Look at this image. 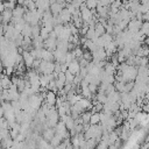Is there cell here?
<instances>
[{
	"mask_svg": "<svg viewBox=\"0 0 149 149\" xmlns=\"http://www.w3.org/2000/svg\"><path fill=\"white\" fill-rule=\"evenodd\" d=\"M59 81H62V83H64L65 84V73H63V72H61V73H58V78H57Z\"/></svg>",
	"mask_w": 149,
	"mask_h": 149,
	"instance_id": "cell-37",
	"label": "cell"
},
{
	"mask_svg": "<svg viewBox=\"0 0 149 149\" xmlns=\"http://www.w3.org/2000/svg\"><path fill=\"white\" fill-rule=\"evenodd\" d=\"M49 83H50V80H49L48 74H40V85H41V87H47L48 88Z\"/></svg>",
	"mask_w": 149,
	"mask_h": 149,
	"instance_id": "cell-15",
	"label": "cell"
},
{
	"mask_svg": "<svg viewBox=\"0 0 149 149\" xmlns=\"http://www.w3.org/2000/svg\"><path fill=\"white\" fill-rule=\"evenodd\" d=\"M22 57H23V63H24V65H26L27 70L31 69V68H33V64H34L35 58L30 55V52H29V51H23Z\"/></svg>",
	"mask_w": 149,
	"mask_h": 149,
	"instance_id": "cell-3",
	"label": "cell"
},
{
	"mask_svg": "<svg viewBox=\"0 0 149 149\" xmlns=\"http://www.w3.org/2000/svg\"><path fill=\"white\" fill-rule=\"evenodd\" d=\"M0 149H8V148H0Z\"/></svg>",
	"mask_w": 149,
	"mask_h": 149,
	"instance_id": "cell-42",
	"label": "cell"
},
{
	"mask_svg": "<svg viewBox=\"0 0 149 149\" xmlns=\"http://www.w3.org/2000/svg\"><path fill=\"white\" fill-rule=\"evenodd\" d=\"M101 40L104 41V43H105V47H106L107 44H109V43H112V42L114 41V36H113V35H111V34H107V33H105V34L101 36Z\"/></svg>",
	"mask_w": 149,
	"mask_h": 149,
	"instance_id": "cell-16",
	"label": "cell"
},
{
	"mask_svg": "<svg viewBox=\"0 0 149 149\" xmlns=\"http://www.w3.org/2000/svg\"><path fill=\"white\" fill-rule=\"evenodd\" d=\"M83 58L86 59L87 62H92L93 61V57H92V52L88 51V50H85L84 51V55H83Z\"/></svg>",
	"mask_w": 149,
	"mask_h": 149,
	"instance_id": "cell-29",
	"label": "cell"
},
{
	"mask_svg": "<svg viewBox=\"0 0 149 149\" xmlns=\"http://www.w3.org/2000/svg\"><path fill=\"white\" fill-rule=\"evenodd\" d=\"M62 142H63V137H62L61 135H57V134H56V135L54 136V139H52V140H51L49 143H50V146H51V147L56 148V147H58V146H59Z\"/></svg>",
	"mask_w": 149,
	"mask_h": 149,
	"instance_id": "cell-13",
	"label": "cell"
},
{
	"mask_svg": "<svg viewBox=\"0 0 149 149\" xmlns=\"http://www.w3.org/2000/svg\"><path fill=\"white\" fill-rule=\"evenodd\" d=\"M66 71H68V64H66V63H64V64H61V72L65 73Z\"/></svg>",
	"mask_w": 149,
	"mask_h": 149,
	"instance_id": "cell-39",
	"label": "cell"
},
{
	"mask_svg": "<svg viewBox=\"0 0 149 149\" xmlns=\"http://www.w3.org/2000/svg\"><path fill=\"white\" fill-rule=\"evenodd\" d=\"M49 34H50V33H49V31H48V30H47L44 27H42V28H41V33H40V36H41V37H42L44 41L49 38Z\"/></svg>",
	"mask_w": 149,
	"mask_h": 149,
	"instance_id": "cell-28",
	"label": "cell"
},
{
	"mask_svg": "<svg viewBox=\"0 0 149 149\" xmlns=\"http://www.w3.org/2000/svg\"><path fill=\"white\" fill-rule=\"evenodd\" d=\"M94 33H95V36L97 37H101L106 31H105V27L101 24V23H99V22H97V24H95V27H94Z\"/></svg>",
	"mask_w": 149,
	"mask_h": 149,
	"instance_id": "cell-11",
	"label": "cell"
},
{
	"mask_svg": "<svg viewBox=\"0 0 149 149\" xmlns=\"http://www.w3.org/2000/svg\"><path fill=\"white\" fill-rule=\"evenodd\" d=\"M113 29H114V26H112V24H106L105 26V31L107 33V34H111V35H113Z\"/></svg>",
	"mask_w": 149,
	"mask_h": 149,
	"instance_id": "cell-33",
	"label": "cell"
},
{
	"mask_svg": "<svg viewBox=\"0 0 149 149\" xmlns=\"http://www.w3.org/2000/svg\"><path fill=\"white\" fill-rule=\"evenodd\" d=\"M19 134H20V132H17V130H15V129H10V130H9V136H10L13 140H15V139L19 136Z\"/></svg>",
	"mask_w": 149,
	"mask_h": 149,
	"instance_id": "cell-34",
	"label": "cell"
},
{
	"mask_svg": "<svg viewBox=\"0 0 149 149\" xmlns=\"http://www.w3.org/2000/svg\"><path fill=\"white\" fill-rule=\"evenodd\" d=\"M1 17H2V24H8L10 23V20L13 17V10L9 8H6L2 13H1Z\"/></svg>",
	"mask_w": 149,
	"mask_h": 149,
	"instance_id": "cell-6",
	"label": "cell"
},
{
	"mask_svg": "<svg viewBox=\"0 0 149 149\" xmlns=\"http://www.w3.org/2000/svg\"><path fill=\"white\" fill-rule=\"evenodd\" d=\"M0 84H1V86H2V88H3V90H8V88L12 86L10 77H8V76L3 74V77H2V79H1V81H0Z\"/></svg>",
	"mask_w": 149,
	"mask_h": 149,
	"instance_id": "cell-10",
	"label": "cell"
},
{
	"mask_svg": "<svg viewBox=\"0 0 149 149\" xmlns=\"http://www.w3.org/2000/svg\"><path fill=\"white\" fill-rule=\"evenodd\" d=\"M85 5H86V7H87L90 10H93V9L97 8L98 1H95V0H87V1H85Z\"/></svg>",
	"mask_w": 149,
	"mask_h": 149,
	"instance_id": "cell-21",
	"label": "cell"
},
{
	"mask_svg": "<svg viewBox=\"0 0 149 149\" xmlns=\"http://www.w3.org/2000/svg\"><path fill=\"white\" fill-rule=\"evenodd\" d=\"M108 147H109V144L107 141H100L95 149H108Z\"/></svg>",
	"mask_w": 149,
	"mask_h": 149,
	"instance_id": "cell-31",
	"label": "cell"
},
{
	"mask_svg": "<svg viewBox=\"0 0 149 149\" xmlns=\"http://www.w3.org/2000/svg\"><path fill=\"white\" fill-rule=\"evenodd\" d=\"M100 123V116L99 113H94L91 115V120H90V125H99Z\"/></svg>",
	"mask_w": 149,
	"mask_h": 149,
	"instance_id": "cell-22",
	"label": "cell"
},
{
	"mask_svg": "<svg viewBox=\"0 0 149 149\" xmlns=\"http://www.w3.org/2000/svg\"><path fill=\"white\" fill-rule=\"evenodd\" d=\"M95 100H97L98 102L105 105V104H107V95H106L104 92H98V93L95 94Z\"/></svg>",
	"mask_w": 149,
	"mask_h": 149,
	"instance_id": "cell-14",
	"label": "cell"
},
{
	"mask_svg": "<svg viewBox=\"0 0 149 149\" xmlns=\"http://www.w3.org/2000/svg\"><path fill=\"white\" fill-rule=\"evenodd\" d=\"M141 27H142V21H139V20H130L129 23H128L127 29L134 35V34H136L137 31L141 30Z\"/></svg>",
	"mask_w": 149,
	"mask_h": 149,
	"instance_id": "cell-2",
	"label": "cell"
},
{
	"mask_svg": "<svg viewBox=\"0 0 149 149\" xmlns=\"http://www.w3.org/2000/svg\"><path fill=\"white\" fill-rule=\"evenodd\" d=\"M55 135H56V133H55V129H54V128L44 129L43 133H42V137H43V140H45L47 142H50V141L54 139Z\"/></svg>",
	"mask_w": 149,
	"mask_h": 149,
	"instance_id": "cell-7",
	"label": "cell"
},
{
	"mask_svg": "<svg viewBox=\"0 0 149 149\" xmlns=\"http://www.w3.org/2000/svg\"><path fill=\"white\" fill-rule=\"evenodd\" d=\"M31 30H33V27L30 26V24H28V23H26V26L23 27V29H22V35L23 36H28V37H31Z\"/></svg>",
	"mask_w": 149,
	"mask_h": 149,
	"instance_id": "cell-17",
	"label": "cell"
},
{
	"mask_svg": "<svg viewBox=\"0 0 149 149\" xmlns=\"http://www.w3.org/2000/svg\"><path fill=\"white\" fill-rule=\"evenodd\" d=\"M98 146V142L97 140L93 137V139H90V140H86V148L87 149H95Z\"/></svg>",
	"mask_w": 149,
	"mask_h": 149,
	"instance_id": "cell-18",
	"label": "cell"
},
{
	"mask_svg": "<svg viewBox=\"0 0 149 149\" xmlns=\"http://www.w3.org/2000/svg\"><path fill=\"white\" fill-rule=\"evenodd\" d=\"M63 29H64V26H63V24H57V26H55V27H54V31L56 33L57 38H58V36L61 35V33L63 31Z\"/></svg>",
	"mask_w": 149,
	"mask_h": 149,
	"instance_id": "cell-30",
	"label": "cell"
},
{
	"mask_svg": "<svg viewBox=\"0 0 149 149\" xmlns=\"http://www.w3.org/2000/svg\"><path fill=\"white\" fill-rule=\"evenodd\" d=\"M141 31L147 36L148 35V33H149V22H147V21H144V22H142V27H141Z\"/></svg>",
	"mask_w": 149,
	"mask_h": 149,
	"instance_id": "cell-27",
	"label": "cell"
},
{
	"mask_svg": "<svg viewBox=\"0 0 149 149\" xmlns=\"http://www.w3.org/2000/svg\"><path fill=\"white\" fill-rule=\"evenodd\" d=\"M91 115H92V113H91L90 111H86V112H84V113L80 115V118L83 119V125H84V123H90Z\"/></svg>",
	"mask_w": 149,
	"mask_h": 149,
	"instance_id": "cell-19",
	"label": "cell"
},
{
	"mask_svg": "<svg viewBox=\"0 0 149 149\" xmlns=\"http://www.w3.org/2000/svg\"><path fill=\"white\" fill-rule=\"evenodd\" d=\"M73 81H74V76L71 72L66 71L65 72V84H73Z\"/></svg>",
	"mask_w": 149,
	"mask_h": 149,
	"instance_id": "cell-24",
	"label": "cell"
},
{
	"mask_svg": "<svg viewBox=\"0 0 149 149\" xmlns=\"http://www.w3.org/2000/svg\"><path fill=\"white\" fill-rule=\"evenodd\" d=\"M123 83H128V81H135L136 77H137V68L136 66H128L123 72Z\"/></svg>",
	"mask_w": 149,
	"mask_h": 149,
	"instance_id": "cell-1",
	"label": "cell"
},
{
	"mask_svg": "<svg viewBox=\"0 0 149 149\" xmlns=\"http://www.w3.org/2000/svg\"><path fill=\"white\" fill-rule=\"evenodd\" d=\"M115 86V91L119 93H123L125 92V83L123 81H115L114 83Z\"/></svg>",
	"mask_w": 149,
	"mask_h": 149,
	"instance_id": "cell-20",
	"label": "cell"
},
{
	"mask_svg": "<svg viewBox=\"0 0 149 149\" xmlns=\"http://www.w3.org/2000/svg\"><path fill=\"white\" fill-rule=\"evenodd\" d=\"M68 71L71 72L73 76L76 74H79V71H80V66H79V62L77 59L72 61L69 65H68Z\"/></svg>",
	"mask_w": 149,
	"mask_h": 149,
	"instance_id": "cell-5",
	"label": "cell"
},
{
	"mask_svg": "<svg viewBox=\"0 0 149 149\" xmlns=\"http://www.w3.org/2000/svg\"><path fill=\"white\" fill-rule=\"evenodd\" d=\"M72 88H73V87H72V84H65V85H64V88H63V92H64L65 94H68Z\"/></svg>",
	"mask_w": 149,
	"mask_h": 149,
	"instance_id": "cell-35",
	"label": "cell"
},
{
	"mask_svg": "<svg viewBox=\"0 0 149 149\" xmlns=\"http://www.w3.org/2000/svg\"><path fill=\"white\" fill-rule=\"evenodd\" d=\"M54 129H55V133H56L57 135H61V136H63V134H64L65 132H68V129H66V127H65V123L62 122L61 120H59V122L56 125V127H55Z\"/></svg>",
	"mask_w": 149,
	"mask_h": 149,
	"instance_id": "cell-9",
	"label": "cell"
},
{
	"mask_svg": "<svg viewBox=\"0 0 149 149\" xmlns=\"http://www.w3.org/2000/svg\"><path fill=\"white\" fill-rule=\"evenodd\" d=\"M6 8H5V5H3V1H0V14L5 10Z\"/></svg>",
	"mask_w": 149,
	"mask_h": 149,
	"instance_id": "cell-40",
	"label": "cell"
},
{
	"mask_svg": "<svg viewBox=\"0 0 149 149\" xmlns=\"http://www.w3.org/2000/svg\"><path fill=\"white\" fill-rule=\"evenodd\" d=\"M71 143H72L73 147H79V139H78V136L71 137Z\"/></svg>",
	"mask_w": 149,
	"mask_h": 149,
	"instance_id": "cell-36",
	"label": "cell"
},
{
	"mask_svg": "<svg viewBox=\"0 0 149 149\" xmlns=\"http://www.w3.org/2000/svg\"><path fill=\"white\" fill-rule=\"evenodd\" d=\"M56 100H57V93H55V92H52V91H49V92L45 94L44 102L48 104L49 106H56Z\"/></svg>",
	"mask_w": 149,
	"mask_h": 149,
	"instance_id": "cell-4",
	"label": "cell"
},
{
	"mask_svg": "<svg viewBox=\"0 0 149 149\" xmlns=\"http://www.w3.org/2000/svg\"><path fill=\"white\" fill-rule=\"evenodd\" d=\"M104 70L106 71L107 74H115V72H116V68H115L111 62H107V63H106Z\"/></svg>",
	"mask_w": 149,
	"mask_h": 149,
	"instance_id": "cell-12",
	"label": "cell"
},
{
	"mask_svg": "<svg viewBox=\"0 0 149 149\" xmlns=\"http://www.w3.org/2000/svg\"><path fill=\"white\" fill-rule=\"evenodd\" d=\"M134 85H135V83H134V81L125 83V93H129V92L134 88Z\"/></svg>",
	"mask_w": 149,
	"mask_h": 149,
	"instance_id": "cell-26",
	"label": "cell"
},
{
	"mask_svg": "<svg viewBox=\"0 0 149 149\" xmlns=\"http://www.w3.org/2000/svg\"><path fill=\"white\" fill-rule=\"evenodd\" d=\"M118 139H119V136H118V135L115 134V132L113 130L112 133H109V136H108V141H107V142H108L109 146H112V144L115 143V141H116Z\"/></svg>",
	"mask_w": 149,
	"mask_h": 149,
	"instance_id": "cell-23",
	"label": "cell"
},
{
	"mask_svg": "<svg viewBox=\"0 0 149 149\" xmlns=\"http://www.w3.org/2000/svg\"><path fill=\"white\" fill-rule=\"evenodd\" d=\"M73 149H80V148H79V147H74Z\"/></svg>",
	"mask_w": 149,
	"mask_h": 149,
	"instance_id": "cell-41",
	"label": "cell"
},
{
	"mask_svg": "<svg viewBox=\"0 0 149 149\" xmlns=\"http://www.w3.org/2000/svg\"><path fill=\"white\" fill-rule=\"evenodd\" d=\"M40 33H41V27H40V26L33 27V30H31V38H35V37H37V36H40Z\"/></svg>",
	"mask_w": 149,
	"mask_h": 149,
	"instance_id": "cell-25",
	"label": "cell"
},
{
	"mask_svg": "<svg viewBox=\"0 0 149 149\" xmlns=\"http://www.w3.org/2000/svg\"><path fill=\"white\" fill-rule=\"evenodd\" d=\"M55 73H61V64L57 62H55Z\"/></svg>",
	"mask_w": 149,
	"mask_h": 149,
	"instance_id": "cell-38",
	"label": "cell"
},
{
	"mask_svg": "<svg viewBox=\"0 0 149 149\" xmlns=\"http://www.w3.org/2000/svg\"><path fill=\"white\" fill-rule=\"evenodd\" d=\"M42 61L55 63V56H54V52H51V51H49V50H47V49H43V50H42Z\"/></svg>",
	"mask_w": 149,
	"mask_h": 149,
	"instance_id": "cell-8",
	"label": "cell"
},
{
	"mask_svg": "<svg viewBox=\"0 0 149 149\" xmlns=\"http://www.w3.org/2000/svg\"><path fill=\"white\" fill-rule=\"evenodd\" d=\"M78 62H79V66H80V68H85V69H86V68L88 66V64L91 63V62H87V61H86V59H84V58L79 59Z\"/></svg>",
	"mask_w": 149,
	"mask_h": 149,
	"instance_id": "cell-32",
	"label": "cell"
}]
</instances>
